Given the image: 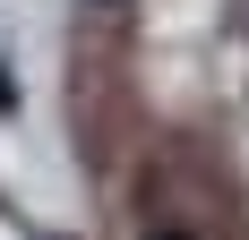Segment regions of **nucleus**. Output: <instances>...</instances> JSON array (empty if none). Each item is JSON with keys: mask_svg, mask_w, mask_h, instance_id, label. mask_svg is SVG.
Masks as SVG:
<instances>
[{"mask_svg": "<svg viewBox=\"0 0 249 240\" xmlns=\"http://www.w3.org/2000/svg\"><path fill=\"white\" fill-rule=\"evenodd\" d=\"M163 240H189V232H163Z\"/></svg>", "mask_w": 249, "mask_h": 240, "instance_id": "f257e3e1", "label": "nucleus"}]
</instances>
